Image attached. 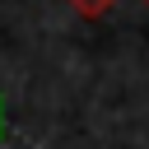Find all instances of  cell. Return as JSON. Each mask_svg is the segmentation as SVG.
Instances as JSON below:
<instances>
[{
	"instance_id": "cell-1",
	"label": "cell",
	"mask_w": 149,
	"mask_h": 149,
	"mask_svg": "<svg viewBox=\"0 0 149 149\" xmlns=\"http://www.w3.org/2000/svg\"><path fill=\"white\" fill-rule=\"evenodd\" d=\"M65 5H70L79 19H102V14H112L116 0H65Z\"/></svg>"
},
{
	"instance_id": "cell-2",
	"label": "cell",
	"mask_w": 149,
	"mask_h": 149,
	"mask_svg": "<svg viewBox=\"0 0 149 149\" xmlns=\"http://www.w3.org/2000/svg\"><path fill=\"white\" fill-rule=\"evenodd\" d=\"M144 5H149V0H144Z\"/></svg>"
}]
</instances>
